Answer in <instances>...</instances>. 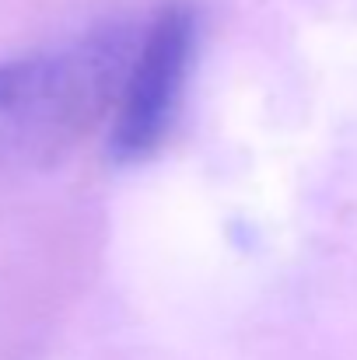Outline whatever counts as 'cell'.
<instances>
[{
	"label": "cell",
	"instance_id": "1",
	"mask_svg": "<svg viewBox=\"0 0 357 360\" xmlns=\"http://www.w3.org/2000/svg\"><path fill=\"white\" fill-rule=\"evenodd\" d=\"M133 53L137 35L106 25L0 63V168H53L113 120Z\"/></svg>",
	"mask_w": 357,
	"mask_h": 360
},
{
	"label": "cell",
	"instance_id": "2",
	"mask_svg": "<svg viewBox=\"0 0 357 360\" xmlns=\"http://www.w3.org/2000/svg\"><path fill=\"white\" fill-rule=\"evenodd\" d=\"M196 39L200 25L189 4L161 7L137 39V53L109 126V158L116 165H140L165 147L186 98Z\"/></svg>",
	"mask_w": 357,
	"mask_h": 360
}]
</instances>
